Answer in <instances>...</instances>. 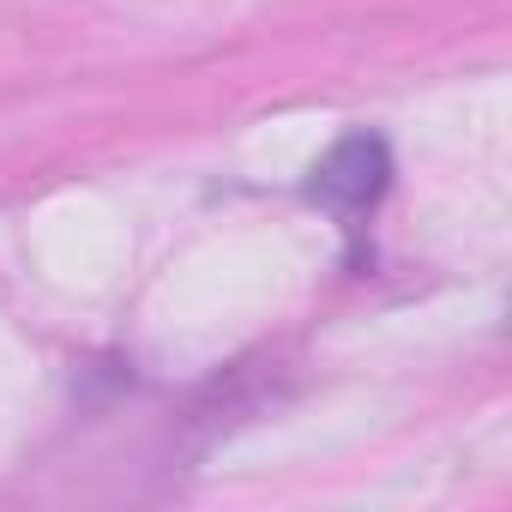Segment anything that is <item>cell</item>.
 I'll return each mask as SVG.
<instances>
[{
	"label": "cell",
	"instance_id": "1",
	"mask_svg": "<svg viewBox=\"0 0 512 512\" xmlns=\"http://www.w3.org/2000/svg\"><path fill=\"white\" fill-rule=\"evenodd\" d=\"M380 187H386V151H380V139H362V133L344 139V145L314 169V199L344 205V211L368 205Z\"/></svg>",
	"mask_w": 512,
	"mask_h": 512
}]
</instances>
